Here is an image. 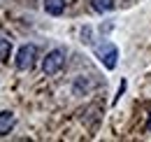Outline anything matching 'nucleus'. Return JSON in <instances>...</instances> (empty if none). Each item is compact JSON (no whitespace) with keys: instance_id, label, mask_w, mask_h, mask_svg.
Here are the masks:
<instances>
[{"instance_id":"f257e3e1","label":"nucleus","mask_w":151,"mask_h":142,"mask_svg":"<svg viewBox=\"0 0 151 142\" xmlns=\"http://www.w3.org/2000/svg\"><path fill=\"white\" fill-rule=\"evenodd\" d=\"M95 56H98V61H100L107 70H114V68H116V58H119V49L114 47L112 42H102V44L95 47Z\"/></svg>"},{"instance_id":"f03ea898","label":"nucleus","mask_w":151,"mask_h":142,"mask_svg":"<svg viewBox=\"0 0 151 142\" xmlns=\"http://www.w3.org/2000/svg\"><path fill=\"white\" fill-rule=\"evenodd\" d=\"M65 63V49H51L47 54V58L42 61V70L44 75H56Z\"/></svg>"},{"instance_id":"7ed1b4c3","label":"nucleus","mask_w":151,"mask_h":142,"mask_svg":"<svg viewBox=\"0 0 151 142\" xmlns=\"http://www.w3.org/2000/svg\"><path fill=\"white\" fill-rule=\"evenodd\" d=\"M35 58H37V47L35 44H23L17 54V68L19 70H30Z\"/></svg>"},{"instance_id":"20e7f679","label":"nucleus","mask_w":151,"mask_h":142,"mask_svg":"<svg viewBox=\"0 0 151 142\" xmlns=\"http://www.w3.org/2000/svg\"><path fill=\"white\" fill-rule=\"evenodd\" d=\"M44 12L51 17H60L65 12V0H44Z\"/></svg>"},{"instance_id":"39448f33","label":"nucleus","mask_w":151,"mask_h":142,"mask_svg":"<svg viewBox=\"0 0 151 142\" xmlns=\"http://www.w3.org/2000/svg\"><path fill=\"white\" fill-rule=\"evenodd\" d=\"M14 128V114L12 112H0V135H7Z\"/></svg>"},{"instance_id":"423d86ee","label":"nucleus","mask_w":151,"mask_h":142,"mask_svg":"<svg viewBox=\"0 0 151 142\" xmlns=\"http://www.w3.org/2000/svg\"><path fill=\"white\" fill-rule=\"evenodd\" d=\"M95 12H112L114 9V0H91Z\"/></svg>"},{"instance_id":"0eeeda50","label":"nucleus","mask_w":151,"mask_h":142,"mask_svg":"<svg viewBox=\"0 0 151 142\" xmlns=\"http://www.w3.org/2000/svg\"><path fill=\"white\" fill-rule=\"evenodd\" d=\"M9 51H12V44H9V40H0V63L9 58Z\"/></svg>"},{"instance_id":"6e6552de","label":"nucleus","mask_w":151,"mask_h":142,"mask_svg":"<svg viewBox=\"0 0 151 142\" xmlns=\"http://www.w3.org/2000/svg\"><path fill=\"white\" fill-rule=\"evenodd\" d=\"M147 130L151 133V114H149V121H147Z\"/></svg>"}]
</instances>
